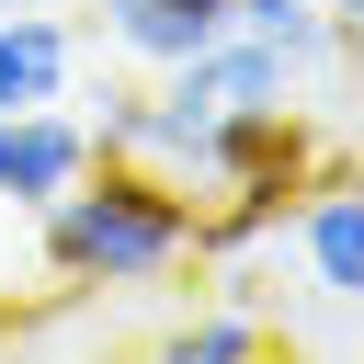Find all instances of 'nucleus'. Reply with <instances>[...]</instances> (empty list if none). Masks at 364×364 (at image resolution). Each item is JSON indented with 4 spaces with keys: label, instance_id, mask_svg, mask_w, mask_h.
Wrapping results in <instances>:
<instances>
[{
    "label": "nucleus",
    "instance_id": "f257e3e1",
    "mask_svg": "<svg viewBox=\"0 0 364 364\" xmlns=\"http://www.w3.org/2000/svg\"><path fill=\"white\" fill-rule=\"evenodd\" d=\"M46 262L68 296H136L193 262V193L148 159H91L46 205Z\"/></svg>",
    "mask_w": 364,
    "mask_h": 364
},
{
    "label": "nucleus",
    "instance_id": "f03ea898",
    "mask_svg": "<svg viewBox=\"0 0 364 364\" xmlns=\"http://www.w3.org/2000/svg\"><path fill=\"white\" fill-rule=\"evenodd\" d=\"M273 239H296V262H307L318 307H353V284H364V205H353V159H330V171L284 205V228H273Z\"/></svg>",
    "mask_w": 364,
    "mask_h": 364
},
{
    "label": "nucleus",
    "instance_id": "7ed1b4c3",
    "mask_svg": "<svg viewBox=\"0 0 364 364\" xmlns=\"http://www.w3.org/2000/svg\"><path fill=\"white\" fill-rule=\"evenodd\" d=\"M80 171H91V136H80V114H68V102L0 114V205H57Z\"/></svg>",
    "mask_w": 364,
    "mask_h": 364
},
{
    "label": "nucleus",
    "instance_id": "20e7f679",
    "mask_svg": "<svg viewBox=\"0 0 364 364\" xmlns=\"http://www.w3.org/2000/svg\"><path fill=\"white\" fill-rule=\"evenodd\" d=\"M68 80H80V34H68V11H0V114L68 102Z\"/></svg>",
    "mask_w": 364,
    "mask_h": 364
},
{
    "label": "nucleus",
    "instance_id": "39448f33",
    "mask_svg": "<svg viewBox=\"0 0 364 364\" xmlns=\"http://www.w3.org/2000/svg\"><path fill=\"white\" fill-rule=\"evenodd\" d=\"M91 11H102V34H114L136 68H182L193 46L228 34V0H91Z\"/></svg>",
    "mask_w": 364,
    "mask_h": 364
},
{
    "label": "nucleus",
    "instance_id": "423d86ee",
    "mask_svg": "<svg viewBox=\"0 0 364 364\" xmlns=\"http://www.w3.org/2000/svg\"><path fill=\"white\" fill-rule=\"evenodd\" d=\"M136 364H273V330H262V307L216 296V307H193L182 330H159Z\"/></svg>",
    "mask_w": 364,
    "mask_h": 364
},
{
    "label": "nucleus",
    "instance_id": "0eeeda50",
    "mask_svg": "<svg viewBox=\"0 0 364 364\" xmlns=\"http://www.w3.org/2000/svg\"><path fill=\"white\" fill-rule=\"evenodd\" d=\"M136 125H148V91H136V80H102V91H91V114H80L91 159H136Z\"/></svg>",
    "mask_w": 364,
    "mask_h": 364
},
{
    "label": "nucleus",
    "instance_id": "6e6552de",
    "mask_svg": "<svg viewBox=\"0 0 364 364\" xmlns=\"http://www.w3.org/2000/svg\"><path fill=\"white\" fill-rule=\"evenodd\" d=\"M0 11H57V0H0Z\"/></svg>",
    "mask_w": 364,
    "mask_h": 364
}]
</instances>
